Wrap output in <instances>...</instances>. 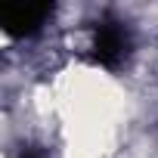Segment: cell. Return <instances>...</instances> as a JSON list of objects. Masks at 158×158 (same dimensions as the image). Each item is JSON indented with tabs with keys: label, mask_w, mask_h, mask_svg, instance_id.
<instances>
[]
</instances>
